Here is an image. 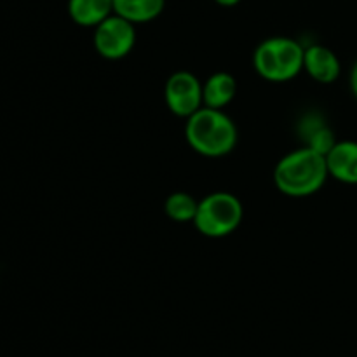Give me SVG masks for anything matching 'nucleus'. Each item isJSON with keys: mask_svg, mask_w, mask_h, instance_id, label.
I'll return each mask as SVG.
<instances>
[{"mask_svg": "<svg viewBox=\"0 0 357 357\" xmlns=\"http://www.w3.org/2000/svg\"><path fill=\"white\" fill-rule=\"evenodd\" d=\"M164 98H166L167 108L174 115L183 119H188L204 107L201 80L194 73L185 72V70L174 72L166 80Z\"/></svg>", "mask_w": 357, "mask_h": 357, "instance_id": "nucleus-6", "label": "nucleus"}, {"mask_svg": "<svg viewBox=\"0 0 357 357\" xmlns=\"http://www.w3.org/2000/svg\"><path fill=\"white\" fill-rule=\"evenodd\" d=\"M298 135L303 146H309L323 155H326L337 143L333 129L328 126L321 114H307L298 124Z\"/></svg>", "mask_w": 357, "mask_h": 357, "instance_id": "nucleus-9", "label": "nucleus"}, {"mask_svg": "<svg viewBox=\"0 0 357 357\" xmlns=\"http://www.w3.org/2000/svg\"><path fill=\"white\" fill-rule=\"evenodd\" d=\"M305 49L289 37H272L261 42L253 56L258 75L268 82H288L303 70Z\"/></svg>", "mask_w": 357, "mask_h": 357, "instance_id": "nucleus-3", "label": "nucleus"}, {"mask_svg": "<svg viewBox=\"0 0 357 357\" xmlns=\"http://www.w3.org/2000/svg\"><path fill=\"white\" fill-rule=\"evenodd\" d=\"M303 70L319 84H333L338 80L342 65L338 56L326 45L314 44L305 49Z\"/></svg>", "mask_w": 357, "mask_h": 357, "instance_id": "nucleus-7", "label": "nucleus"}, {"mask_svg": "<svg viewBox=\"0 0 357 357\" xmlns=\"http://www.w3.org/2000/svg\"><path fill=\"white\" fill-rule=\"evenodd\" d=\"M244 209L239 199L229 192H213L199 201L194 225L202 236L220 239L230 236L243 222Z\"/></svg>", "mask_w": 357, "mask_h": 357, "instance_id": "nucleus-4", "label": "nucleus"}, {"mask_svg": "<svg viewBox=\"0 0 357 357\" xmlns=\"http://www.w3.org/2000/svg\"><path fill=\"white\" fill-rule=\"evenodd\" d=\"M199 201L192 197L187 192H174L164 202V211L173 222L188 223L194 222L195 213H197Z\"/></svg>", "mask_w": 357, "mask_h": 357, "instance_id": "nucleus-13", "label": "nucleus"}, {"mask_svg": "<svg viewBox=\"0 0 357 357\" xmlns=\"http://www.w3.org/2000/svg\"><path fill=\"white\" fill-rule=\"evenodd\" d=\"M166 0H114V13L131 23H149L160 16Z\"/></svg>", "mask_w": 357, "mask_h": 357, "instance_id": "nucleus-12", "label": "nucleus"}, {"mask_svg": "<svg viewBox=\"0 0 357 357\" xmlns=\"http://www.w3.org/2000/svg\"><path fill=\"white\" fill-rule=\"evenodd\" d=\"M185 138L194 152L204 157H223L237 145L236 122L222 110L202 107L187 119Z\"/></svg>", "mask_w": 357, "mask_h": 357, "instance_id": "nucleus-2", "label": "nucleus"}, {"mask_svg": "<svg viewBox=\"0 0 357 357\" xmlns=\"http://www.w3.org/2000/svg\"><path fill=\"white\" fill-rule=\"evenodd\" d=\"M216 3H220V6H223V7H232V6H236V3H239L241 0H215Z\"/></svg>", "mask_w": 357, "mask_h": 357, "instance_id": "nucleus-15", "label": "nucleus"}, {"mask_svg": "<svg viewBox=\"0 0 357 357\" xmlns=\"http://www.w3.org/2000/svg\"><path fill=\"white\" fill-rule=\"evenodd\" d=\"M68 14L80 26L96 28L114 14V0H68Z\"/></svg>", "mask_w": 357, "mask_h": 357, "instance_id": "nucleus-11", "label": "nucleus"}, {"mask_svg": "<svg viewBox=\"0 0 357 357\" xmlns=\"http://www.w3.org/2000/svg\"><path fill=\"white\" fill-rule=\"evenodd\" d=\"M136 44L135 23L119 14H110L94 28V47L105 59H122L132 51Z\"/></svg>", "mask_w": 357, "mask_h": 357, "instance_id": "nucleus-5", "label": "nucleus"}, {"mask_svg": "<svg viewBox=\"0 0 357 357\" xmlns=\"http://www.w3.org/2000/svg\"><path fill=\"white\" fill-rule=\"evenodd\" d=\"M351 89H352V94H354V98L357 100V61L354 63L351 72Z\"/></svg>", "mask_w": 357, "mask_h": 357, "instance_id": "nucleus-14", "label": "nucleus"}, {"mask_svg": "<svg viewBox=\"0 0 357 357\" xmlns=\"http://www.w3.org/2000/svg\"><path fill=\"white\" fill-rule=\"evenodd\" d=\"M328 164L326 155L300 146L282 157L274 169V183L288 197H309L326 183Z\"/></svg>", "mask_w": 357, "mask_h": 357, "instance_id": "nucleus-1", "label": "nucleus"}, {"mask_svg": "<svg viewBox=\"0 0 357 357\" xmlns=\"http://www.w3.org/2000/svg\"><path fill=\"white\" fill-rule=\"evenodd\" d=\"M237 82L230 73L216 72L202 84V100L204 107L222 110L236 98Z\"/></svg>", "mask_w": 357, "mask_h": 357, "instance_id": "nucleus-10", "label": "nucleus"}, {"mask_svg": "<svg viewBox=\"0 0 357 357\" xmlns=\"http://www.w3.org/2000/svg\"><path fill=\"white\" fill-rule=\"evenodd\" d=\"M328 173L340 183L357 185V142H337L326 153Z\"/></svg>", "mask_w": 357, "mask_h": 357, "instance_id": "nucleus-8", "label": "nucleus"}]
</instances>
